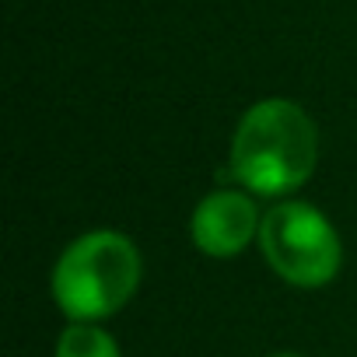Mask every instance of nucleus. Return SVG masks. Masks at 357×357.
I'll list each match as a JSON object with an SVG mask.
<instances>
[{
	"label": "nucleus",
	"instance_id": "39448f33",
	"mask_svg": "<svg viewBox=\"0 0 357 357\" xmlns=\"http://www.w3.org/2000/svg\"><path fill=\"white\" fill-rule=\"evenodd\" d=\"M56 357H119V343L95 322H70L56 340Z\"/></svg>",
	"mask_w": 357,
	"mask_h": 357
},
{
	"label": "nucleus",
	"instance_id": "423d86ee",
	"mask_svg": "<svg viewBox=\"0 0 357 357\" xmlns=\"http://www.w3.org/2000/svg\"><path fill=\"white\" fill-rule=\"evenodd\" d=\"M273 357H298V354H273Z\"/></svg>",
	"mask_w": 357,
	"mask_h": 357
},
{
	"label": "nucleus",
	"instance_id": "7ed1b4c3",
	"mask_svg": "<svg viewBox=\"0 0 357 357\" xmlns=\"http://www.w3.org/2000/svg\"><path fill=\"white\" fill-rule=\"evenodd\" d=\"M259 249L273 273L294 287H322L340 273L343 245L329 218L305 204L284 200L259 225Z\"/></svg>",
	"mask_w": 357,
	"mask_h": 357
},
{
	"label": "nucleus",
	"instance_id": "f03ea898",
	"mask_svg": "<svg viewBox=\"0 0 357 357\" xmlns=\"http://www.w3.org/2000/svg\"><path fill=\"white\" fill-rule=\"evenodd\" d=\"M140 252L123 231L74 238L53 266V298L70 322H98L126 308L140 287Z\"/></svg>",
	"mask_w": 357,
	"mask_h": 357
},
{
	"label": "nucleus",
	"instance_id": "f257e3e1",
	"mask_svg": "<svg viewBox=\"0 0 357 357\" xmlns=\"http://www.w3.org/2000/svg\"><path fill=\"white\" fill-rule=\"evenodd\" d=\"M319 158L312 116L291 98H263L245 109L231 137V178L256 197H287L308 183Z\"/></svg>",
	"mask_w": 357,
	"mask_h": 357
},
{
	"label": "nucleus",
	"instance_id": "20e7f679",
	"mask_svg": "<svg viewBox=\"0 0 357 357\" xmlns=\"http://www.w3.org/2000/svg\"><path fill=\"white\" fill-rule=\"evenodd\" d=\"M259 211L249 193L242 190H214L204 197L190 218V238L204 256L214 259H231L238 256L252 235H259Z\"/></svg>",
	"mask_w": 357,
	"mask_h": 357
}]
</instances>
